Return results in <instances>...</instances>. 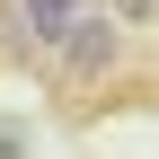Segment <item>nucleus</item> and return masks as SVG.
<instances>
[{"mask_svg": "<svg viewBox=\"0 0 159 159\" xmlns=\"http://www.w3.org/2000/svg\"><path fill=\"white\" fill-rule=\"evenodd\" d=\"M124 62H133V35L115 27L106 9H89L62 44L44 53V89H53V106H62V115H97L115 89H124Z\"/></svg>", "mask_w": 159, "mask_h": 159, "instance_id": "f257e3e1", "label": "nucleus"}, {"mask_svg": "<svg viewBox=\"0 0 159 159\" xmlns=\"http://www.w3.org/2000/svg\"><path fill=\"white\" fill-rule=\"evenodd\" d=\"M0 9H9V44H18V53H53L97 0H0Z\"/></svg>", "mask_w": 159, "mask_h": 159, "instance_id": "f03ea898", "label": "nucleus"}, {"mask_svg": "<svg viewBox=\"0 0 159 159\" xmlns=\"http://www.w3.org/2000/svg\"><path fill=\"white\" fill-rule=\"evenodd\" d=\"M106 18H115V27H124V35H133V27H159V0H115Z\"/></svg>", "mask_w": 159, "mask_h": 159, "instance_id": "7ed1b4c3", "label": "nucleus"}]
</instances>
